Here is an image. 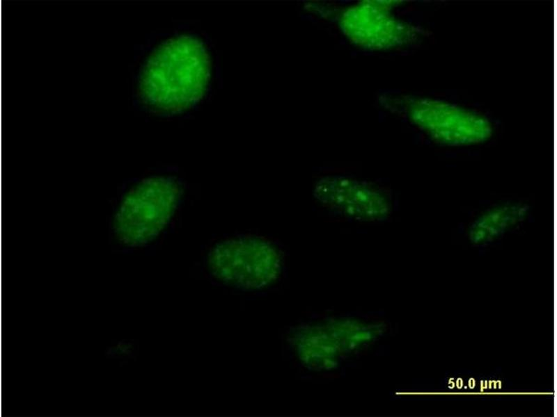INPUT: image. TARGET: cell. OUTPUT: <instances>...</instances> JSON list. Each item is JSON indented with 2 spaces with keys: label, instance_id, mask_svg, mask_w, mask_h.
I'll use <instances>...</instances> for the list:
<instances>
[{
  "label": "cell",
  "instance_id": "cell-4",
  "mask_svg": "<svg viewBox=\"0 0 557 417\" xmlns=\"http://www.w3.org/2000/svg\"><path fill=\"white\" fill-rule=\"evenodd\" d=\"M382 326L354 320H333L299 329L292 344L299 358L311 368L329 370L343 356L375 338Z\"/></svg>",
  "mask_w": 557,
  "mask_h": 417
},
{
  "label": "cell",
  "instance_id": "cell-3",
  "mask_svg": "<svg viewBox=\"0 0 557 417\" xmlns=\"http://www.w3.org/2000/svg\"><path fill=\"white\" fill-rule=\"evenodd\" d=\"M213 275L228 284L258 289L278 277L281 261L270 243L257 238H238L216 245L208 256Z\"/></svg>",
  "mask_w": 557,
  "mask_h": 417
},
{
  "label": "cell",
  "instance_id": "cell-2",
  "mask_svg": "<svg viewBox=\"0 0 557 417\" xmlns=\"http://www.w3.org/2000/svg\"><path fill=\"white\" fill-rule=\"evenodd\" d=\"M181 194L173 178L153 175L132 185L120 196L111 218V231L123 247H142L155 240L173 216Z\"/></svg>",
  "mask_w": 557,
  "mask_h": 417
},
{
  "label": "cell",
  "instance_id": "cell-5",
  "mask_svg": "<svg viewBox=\"0 0 557 417\" xmlns=\"http://www.w3.org/2000/svg\"><path fill=\"white\" fill-rule=\"evenodd\" d=\"M393 1H363L344 8L336 14L345 37L355 45L370 50L398 47L412 41L416 29L396 18Z\"/></svg>",
  "mask_w": 557,
  "mask_h": 417
},
{
  "label": "cell",
  "instance_id": "cell-7",
  "mask_svg": "<svg viewBox=\"0 0 557 417\" xmlns=\"http://www.w3.org/2000/svg\"><path fill=\"white\" fill-rule=\"evenodd\" d=\"M313 195L327 209L357 221H380L391 211V201L382 190L350 177H321L313 185Z\"/></svg>",
  "mask_w": 557,
  "mask_h": 417
},
{
  "label": "cell",
  "instance_id": "cell-1",
  "mask_svg": "<svg viewBox=\"0 0 557 417\" xmlns=\"http://www.w3.org/2000/svg\"><path fill=\"white\" fill-rule=\"evenodd\" d=\"M210 69V57L200 40L176 36L162 43L148 58L141 77V92L157 109L185 110L203 96Z\"/></svg>",
  "mask_w": 557,
  "mask_h": 417
},
{
  "label": "cell",
  "instance_id": "cell-6",
  "mask_svg": "<svg viewBox=\"0 0 557 417\" xmlns=\"http://www.w3.org/2000/svg\"><path fill=\"white\" fill-rule=\"evenodd\" d=\"M411 120L434 140L462 146L483 142L492 133L489 122L473 113L432 99H416L408 108Z\"/></svg>",
  "mask_w": 557,
  "mask_h": 417
},
{
  "label": "cell",
  "instance_id": "cell-8",
  "mask_svg": "<svg viewBox=\"0 0 557 417\" xmlns=\"http://www.w3.org/2000/svg\"><path fill=\"white\" fill-rule=\"evenodd\" d=\"M528 212V208L521 203H503L494 206L472 222L469 229V240L477 245L489 244L522 223Z\"/></svg>",
  "mask_w": 557,
  "mask_h": 417
}]
</instances>
